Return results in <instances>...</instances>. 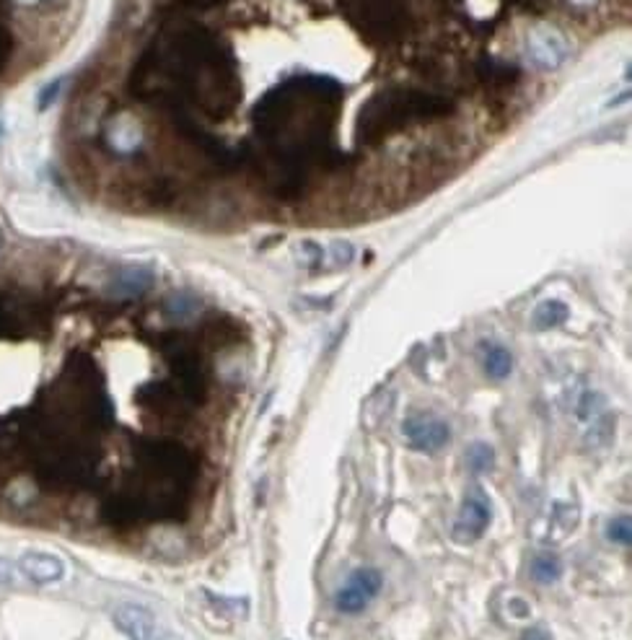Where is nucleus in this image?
Returning a JSON list of instances; mask_svg holds the SVG:
<instances>
[{"label": "nucleus", "instance_id": "9", "mask_svg": "<svg viewBox=\"0 0 632 640\" xmlns=\"http://www.w3.org/2000/svg\"><path fill=\"white\" fill-rule=\"evenodd\" d=\"M371 599L355 586V583H345L343 589H340V594H337V599H335V604L340 612H345V614H360L366 604H368Z\"/></svg>", "mask_w": 632, "mask_h": 640}, {"label": "nucleus", "instance_id": "7", "mask_svg": "<svg viewBox=\"0 0 632 640\" xmlns=\"http://www.w3.org/2000/svg\"><path fill=\"white\" fill-rule=\"evenodd\" d=\"M482 366H485L487 376H493V379H506L508 374H510V368H513V358H510V352H508L506 348H501V345H487L485 355H482Z\"/></svg>", "mask_w": 632, "mask_h": 640}, {"label": "nucleus", "instance_id": "4", "mask_svg": "<svg viewBox=\"0 0 632 640\" xmlns=\"http://www.w3.org/2000/svg\"><path fill=\"white\" fill-rule=\"evenodd\" d=\"M115 625L130 640H151L156 633V617L140 604H122L115 609Z\"/></svg>", "mask_w": 632, "mask_h": 640}, {"label": "nucleus", "instance_id": "5", "mask_svg": "<svg viewBox=\"0 0 632 640\" xmlns=\"http://www.w3.org/2000/svg\"><path fill=\"white\" fill-rule=\"evenodd\" d=\"M151 283H154V275H151V270H146V267H127L122 270L117 278H115V283H112V293L115 296H140V293H146V290L151 288Z\"/></svg>", "mask_w": 632, "mask_h": 640}, {"label": "nucleus", "instance_id": "13", "mask_svg": "<svg viewBox=\"0 0 632 640\" xmlns=\"http://www.w3.org/2000/svg\"><path fill=\"white\" fill-rule=\"evenodd\" d=\"M606 540L614 544L628 547L632 542V524L630 516H617L606 524Z\"/></svg>", "mask_w": 632, "mask_h": 640}, {"label": "nucleus", "instance_id": "11", "mask_svg": "<svg viewBox=\"0 0 632 640\" xmlns=\"http://www.w3.org/2000/svg\"><path fill=\"white\" fill-rule=\"evenodd\" d=\"M493 462H495V451L487 446V444H472V446L467 448V467L472 470L474 475H482V472H487L490 467H493Z\"/></svg>", "mask_w": 632, "mask_h": 640}, {"label": "nucleus", "instance_id": "6", "mask_svg": "<svg viewBox=\"0 0 632 640\" xmlns=\"http://www.w3.org/2000/svg\"><path fill=\"white\" fill-rule=\"evenodd\" d=\"M568 306L563 304V301H555V298H549V301H541L537 309H534V327L537 329H555V327H560L563 321L568 320Z\"/></svg>", "mask_w": 632, "mask_h": 640}, {"label": "nucleus", "instance_id": "18", "mask_svg": "<svg viewBox=\"0 0 632 640\" xmlns=\"http://www.w3.org/2000/svg\"><path fill=\"white\" fill-rule=\"evenodd\" d=\"M518 640H552V638H549V633H547L544 628H529V630L521 633V638Z\"/></svg>", "mask_w": 632, "mask_h": 640}, {"label": "nucleus", "instance_id": "17", "mask_svg": "<svg viewBox=\"0 0 632 640\" xmlns=\"http://www.w3.org/2000/svg\"><path fill=\"white\" fill-rule=\"evenodd\" d=\"M13 578H16L13 563H8L5 557H0V589H8V586H13Z\"/></svg>", "mask_w": 632, "mask_h": 640}, {"label": "nucleus", "instance_id": "2", "mask_svg": "<svg viewBox=\"0 0 632 640\" xmlns=\"http://www.w3.org/2000/svg\"><path fill=\"white\" fill-rule=\"evenodd\" d=\"M402 433L407 439V444L417 451L425 454H436L451 441V428L448 423L436 415H412L405 420Z\"/></svg>", "mask_w": 632, "mask_h": 640}, {"label": "nucleus", "instance_id": "12", "mask_svg": "<svg viewBox=\"0 0 632 640\" xmlns=\"http://www.w3.org/2000/svg\"><path fill=\"white\" fill-rule=\"evenodd\" d=\"M575 415L581 420H596L604 415V397L596 391H583L578 397V405H575Z\"/></svg>", "mask_w": 632, "mask_h": 640}, {"label": "nucleus", "instance_id": "3", "mask_svg": "<svg viewBox=\"0 0 632 640\" xmlns=\"http://www.w3.org/2000/svg\"><path fill=\"white\" fill-rule=\"evenodd\" d=\"M19 571L21 576H27L32 583H55L65 576L63 560L52 552H42V549H27L19 557Z\"/></svg>", "mask_w": 632, "mask_h": 640}, {"label": "nucleus", "instance_id": "15", "mask_svg": "<svg viewBox=\"0 0 632 640\" xmlns=\"http://www.w3.org/2000/svg\"><path fill=\"white\" fill-rule=\"evenodd\" d=\"M552 518H555V524L563 526L560 534H570V532L578 526V506H573V503H557L555 511H552Z\"/></svg>", "mask_w": 632, "mask_h": 640}, {"label": "nucleus", "instance_id": "8", "mask_svg": "<svg viewBox=\"0 0 632 640\" xmlns=\"http://www.w3.org/2000/svg\"><path fill=\"white\" fill-rule=\"evenodd\" d=\"M532 573H534L539 583H555L557 578L563 576V563H560L557 555L541 552V555L534 557V563H532Z\"/></svg>", "mask_w": 632, "mask_h": 640}, {"label": "nucleus", "instance_id": "19", "mask_svg": "<svg viewBox=\"0 0 632 640\" xmlns=\"http://www.w3.org/2000/svg\"><path fill=\"white\" fill-rule=\"evenodd\" d=\"M24 3H34V0H24Z\"/></svg>", "mask_w": 632, "mask_h": 640}, {"label": "nucleus", "instance_id": "14", "mask_svg": "<svg viewBox=\"0 0 632 640\" xmlns=\"http://www.w3.org/2000/svg\"><path fill=\"white\" fill-rule=\"evenodd\" d=\"M614 436V417L612 415H599L596 417V425L589 431V446H606Z\"/></svg>", "mask_w": 632, "mask_h": 640}, {"label": "nucleus", "instance_id": "1", "mask_svg": "<svg viewBox=\"0 0 632 640\" xmlns=\"http://www.w3.org/2000/svg\"><path fill=\"white\" fill-rule=\"evenodd\" d=\"M493 521V506H490V498L485 490L474 487L467 493L462 509H459V516H456V524H454V537L459 542H474L479 540L487 526Z\"/></svg>", "mask_w": 632, "mask_h": 640}, {"label": "nucleus", "instance_id": "16", "mask_svg": "<svg viewBox=\"0 0 632 640\" xmlns=\"http://www.w3.org/2000/svg\"><path fill=\"white\" fill-rule=\"evenodd\" d=\"M197 309H200V304H197L192 296H174V298L169 301V314H171V317H179V320H187Z\"/></svg>", "mask_w": 632, "mask_h": 640}, {"label": "nucleus", "instance_id": "10", "mask_svg": "<svg viewBox=\"0 0 632 640\" xmlns=\"http://www.w3.org/2000/svg\"><path fill=\"white\" fill-rule=\"evenodd\" d=\"M350 583H355L368 599H374V597H379L381 586H383V578H381V573L376 568H358V571H352Z\"/></svg>", "mask_w": 632, "mask_h": 640}]
</instances>
